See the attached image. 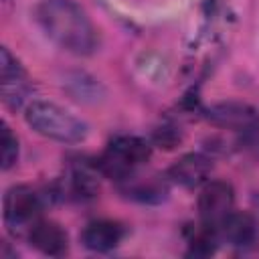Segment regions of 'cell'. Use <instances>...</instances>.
<instances>
[{
	"instance_id": "11",
	"label": "cell",
	"mask_w": 259,
	"mask_h": 259,
	"mask_svg": "<svg viewBox=\"0 0 259 259\" xmlns=\"http://www.w3.org/2000/svg\"><path fill=\"white\" fill-rule=\"evenodd\" d=\"M121 239H123V229L115 221H93L81 233L83 245L87 249L99 251V253L117 247Z\"/></svg>"
},
{
	"instance_id": "12",
	"label": "cell",
	"mask_w": 259,
	"mask_h": 259,
	"mask_svg": "<svg viewBox=\"0 0 259 259\" xmlns=\"http://www.w3.org/2000/svg\"><path fill=\"white\" fill-rule=\"evenodd\" d=\"M18 160V140L6 123H2V170H8Z\"/></svg>"
},
{
	"instance_id": "10",
	"label": "cell",
	"mask_w": 259,
	"mask_h": 259,
	"mask_svg": "<svg viewBox=\"0 0 259 259\" xmlns=\"http://www.w3.org/2000/svg\"><path fill=\"white\" fill-rule=\"evenodd\" d=\"M26 239L34 249H38L40 253L51 255V257L63 255L69 247V239H67V233L63 231V227L53 221H42V219L32 227V231L28 233Z\"/></svg>"
},
{
	"instance_id": "1",
	"label": "cell",
	"mask_w": 259,
	"mask_h": 259,
	"mask_svg": "<svg viewBox=\"0 0 259 259\" xmlns=\"http://www.w3.org/2000/svg\"><path fill=\"white\" fill-rule=\"evenodd\" d=\"M34 18L40 30L69 53L89 55L97 49V30L75 0H42Z\"/></svg>"
},
{
	"instance_id": "9",
	"label": "cell",
	"mask_w": 259,
	"mask_h": 259,
	"mask_svg": "<svg viewBox=\"0 0 259 259\" xmlns=\"http://www.w3.org/2000/svg\"><path fill=\"white\" fill-rule=\"evenodd\" d=\"M219 237L235 247L251 245L257 237V223L249 212H235L231 210L219 225Z\"/></svg>"
},
{
	"instance_id": "7",
	"label": "cell",
	"mask_w": 259,
	"mask_h": 259,
	"mask_svg": "<svg viewBox=\"0 0 259 259\" xmlns=\"http://www.w3.org/2000/svg\"><path fill=\"white\" fill-rule=\"evenodd\" d=\"M206 117L210 123L227 130H249L253 125H259V113L241 101H223L217 105H210L206 109Z\"/></svg>"
},
{
	"instance_id": "13",
	"label": "cell",
	"mask_w": 259,
	"mask_h": 259,
	"mask_svg": "<svg viewBox=\"0 0 259 259\" xmlns=\"http://www.w3.org/2000/svg\"><path fill=\"white\" fill-rule=\"evenodd\" d=\"M127 192L140 200H160L164 196L166 188L158 180H148V182H136L132 188L127 186Z\"/></svg>"
},
{
	"instance_id": "14",
	"label": "cell",
	"mask_w": 259,
	"mask_h": 259,
	"mask_svg": "<svg viewBox=\"0 0 259 259\" xmlns=\"http://www.w3.org/2000/svg\"><path fill=\"white\" fill-rule=\"evenodd\" d=\"M239 146H241V150L259 156V125H253V127H249V130H243V132H241Z\"/></svg>"
},
{
	"instance_id": "4",
	"label": "cell",
	"mask_w": 259,
	"mask_h": 259,
	"mask_svg": "<svg viewBox=\"0 0 259 259\" xmlns=\"http://www.w3.org/2000/svg\"><path fill=\"white\" fill-rule=\"evenodd\" d=\"M42 196L26 186L18 184L6 190L4 194V225L12 237H28L32 227L40 221L42 214Z\"/></svg>"
},
{
	"instance_id": "3",
	"label": "cell",
	"mask_w": 259,
	"mask_h": 259,
	"mask_svg": "<svg viewBox=\"0 0 259 259\" xmlns=\"http://www.w3.org/2000/svg\"><path fill=\"white\" fill-rule=\"evenodd\" d=\"M150 154L152 148L146 140L138 136H119L97 160V170L113 180H130L136 170L150 160Z\"/></svg>"
},
{
	"instance_id": "5",
	"label": "cell",
	"mask_w": 259,
	"mask_h": 259,
	"mask_svg": "<svg viewBox=\"0 0 259 259\" xmlns=\"http://www.w3.org/2000/svg\"><path fill=\"white\" fill-rule=\"evenodd\" d=\"M0 91L4 105L10 109H20L32 91L28 73L6 47L0 51Z\"/></svg>"
},
{
	"instance_id": "8",
	"label": "cell",
	"mask_w": 259,
	"mask_h": 259,
	"mask_svg": "<svg viewBox=\"0 0 259 259\" xmlns=\"http://www.w3.org/2000/svg\"><path fill=\"white\" fill-rule=\"evenodd\" d=\"M210 170H212L210 158H206L204 154H186L170 166L168 178L184 188H194L206 180Z\"/></svg>"
},
{
	"instance_id": "2",
	"label": "cell",
	"mask_w": 259,
	"mask_h": 259,
	"mask_svg": "<svg viewBox=\"0 0 259 259\" xmlns=\"http://www.w3.org/2000/svg\"><path fill=\"white\" fill-rule=\"evenodd\" d=\"M24 117L34 132L61 144H77L87 138V125L71 111L51 101H32Z\"/></svg>"
},
{
	"instance_id": "6",
	"label": "cell",
	"mask_w": 259,
	"mask_h": 259,
	"mask_svg": "<svg viewBox=\"0 0 259 259\" xmlns=\"http://www.w3.org/2000/svg\"><path fill=\"white\" fill-rule=\"evenodd\" d=\"M235 202V190L225 180H210L198 194V214L202 223L217 227L231 210Z\"/></svg>"
},
{
	"instance_id": "15",
	"label": "cell",
	"mask_w": 259,
	"mask_h": 259,
	"mask_svg": "<svg viewBox=\"0 0 259 259\" xmlns=\"http://www.w3.org/2000/svg\"><path fill=\"white\" fill-rule=\"evenodd\" d=\"M257 204H259V196H257Z\"/></svg>"
}]
</instances>
